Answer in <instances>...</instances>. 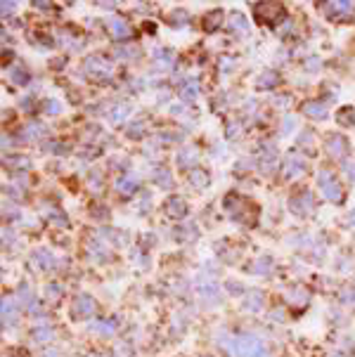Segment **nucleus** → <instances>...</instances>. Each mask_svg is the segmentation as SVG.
<instances>
[{"label": "nucleus", "mask_w": 355, "mask_h": 357, "mask_svg": "<svg viewBox=\"0 0 355 357\" xmlns=\"http://www.w3.org/2000/svg\"><path fill=\"white\" fill-rule=\"evenodd\" d=\"M320 184H322L324 187V192H327V196H329V199H334V201H339V199H341V189H339V184L334 182H329V178H320Z\"/></svg>", "instance_id": "obj_2"}, {"label": "nucleus", "mask_w": 355, "mask_h": 357, "mask_svg": "<svg viewBox=\"0 0 355 357\" xmlns=\"http://www.w3.org/2000/svg\"><path fill=\"white\" fill-rule=\"evenodd\" d=\"M305 111H308V114H317V116H324V109L317 107V104H308V107H305Z\"/></svg>", "instance_id": "obj_3"}, {"label": "nucleus", "mask_w": 355, "mask_h": 357, "mask_svg": "<svg viewBox=\"0 0 355 357\" xmlns=\"http://www.w3.org/2000/svg\"><path fill=\"white\" fill-rule=\"evenodd\" d=\"M235 350H232V355L235 357H260L263 355V346L256 343V341H249V338H239L235 343Z\"/></svg>", "instance_id": "obj_1"}]
</instances>
